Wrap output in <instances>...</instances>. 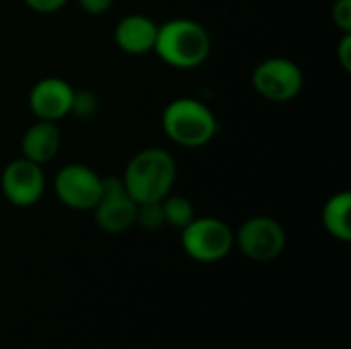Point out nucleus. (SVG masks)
Masks as SVG:
<instances>
[{
  "label": "nucleus",
  "mask_w": 351,
  "mask_h": 349,
  "mask_svg": "<svg viewBox=\"0 0 351 349\" xmlns=\"http://www.w3.org/2000/svg\"><path fill=\"white\" fill-rule=\"evenodd\" d=\"M351 193L350 191H339L333 193L325 206H323V226L325 230L341 241L350 243L351 241Z\"/></svg>",
  "instance_id": "ddd939ff"
},
{
  "label": "nucleus",
  "mask_w": 351,
  "mask_h": 349,
  "mask_svg": "<svg viewBox=\"0 0 351 349\" xmlns=\"http://www.w3.org/2000/svg\"><path fill=\"white\" fill-rule=\"evenodd\" d=\"M160 208H162L165 224H169L173 228H179V230L185 228L195 218L193 204L185 195H173V193H169L165 200H160Z\"/></svg>",
  "instance_id": "4468645a"
},
{
  "label": "nucleus",
  "mask_w": 351,
  "mask_h": 349,
  "mask_svg": "<svg viewBox=\"0 0 351 349\" xmlns=\"http://www.w3.org/2000/svg\"><path fill=\"white\" fill-rule=\"evenodd\" d=\"M103 177L82 163H70L56 173L53 191L58 200L76 212L93 210L101 197Z\"/></svg>",
  "instance_id": "0eeeda50"
},
{
  "label": "nucleus",
  "mask_w": 351,
  "mask_h": 349,
  "mask_svg": "<svg viewBox=\"0 0 351 349\" xmlns=\"http://www.w3.org/2000/svg\"><path fill=\"white\" fill-rule=\"evenodd\" d=\"M152 51L171 68L191 70L208 60L212 39L202 23L193 19H171L158 25Z\"/></svg>",
  "instance_id": "f03ea898"
},
{
  "label": "nucleus",
  "mask_w": 351,
  "mask_h": 349,
  "mask_svg": "<svg viewBox=\"0 0 351 349\" xmlns=\"http://www.w3.org/2000/svg\"><path fill=\"white\" fill-rule=\"evenodd\" d=\"M337 56H339V64L346 72L351 70V33H343L339 45H337Z\"/></svg>",
  "instance_id": "a211bd4d"
},
{
  "label": "nucleus",
  "mask_w": 351,
  "mask_h": 349,
  "mask_svg": "<svg viewBox=\"0 0 351 349\" xmlns=\"http://www.w3.org/2000/svg\"><path fill=\"white\" fill-rule=\"evenodd\" d=\"M76 91L72 84L58 76L41 78L33 84L29 93V109L37 119L60 121L72 113Z\"/></svg>",
  "instance_id": "9d476101"
},
{
  "label": "nucleus",
  "mask_w": 351,
  "mask_h": 349,
  "mask_svg": "<svg viewBox=\"0 0 351 349\" xmlns=\"http://www.w3.org/2000/svg\"><path fill=\"white\" fill-rule=\"evenodd\" d=\"M253 88L271 103H290L304 88L302 68L288 58H267L253 70Z\"/></svg>",
  "instance_id": "39448f33"
},
{
  "label": "nucleus",
  "mask_w": 351,
  "mask_h": 349,
  "mask_svg": "<svg viewBox=\"0 0 351 349\" xmlns=\"http://www.w3.org/2000/svg\"><path fill=\"white\" fill-rule=\"evenodd\" d=\"M0 189L8 204L16 208L35 206L45 191V173L41 165L27 158L10 160L0 175Z\"/></svg>",
  "instance_id": "1a4fd4ad"
},
{
  "label": "nucleus",
  "mask_w": 351,
  "mask_h": 349,
  "mask_svg": "<svg viewBox=\"0 0 351 349\" xmlns=\"http://www.w3.org/2000/svg\"><path fill=\"white\" fill-rule=\"evenodd\" d=\"M162 132L171 142L183 148H202L218 134L214 111L199 99L179 97L162 111Z\"/></svg>",
  "instance_id": "7ed1b4c3"
},
{
  "label": "nucleus",
  "mask_w": 351,
  "mask_h": 349,
  "mask_svg": "<svg viewBox=\"0 0 351 349\" xmlns=\"http://www.w3.org/2000/svg\"><path fill=\"white\" fill-rule=\"evenodd\" d=\"M121 181L136 204L160 202L177 181L175 156L165 148H144L130 158Z\"/></svg>",
  "instance_id": "f257e3e1"
},
{
  "label": "nucleus",
  "mask_w": 351,
  "mask_h": 349,
  "mask_svg": "<svg viewBox=\"0 0 351 349\" xmlns=\"http://www.w3.org/2000/svg\"><path fill=\"white\" fill-rule=\"evenodd\" d=\"M62 146V134L56 121H45V119H37L25 134L21 140V156L37 163V165H45L49 160L56 158V154L60 152Z\"/></svg>",
  "instance_id": "f8f14e48"
},
{
  "label": "nucleus",
  "mask_w": 351,
  "mask_h": 349,
  "mask_svg": "<svg viewBox=\"0 0 351 349\" xmlns=\"http://www.w3.org/2000/svg\"><path fill=\"white\" fill-rule=\"evenodd\" d=\"M31 10L35 12H41V14H49V12H56L60 8H64L68 4V0H23Z\"/></svg>",
  "instance_id": "f3484780"
},
{
  "label": "nucleus",
  "mask_w": 351,
  "mask_h": 349,
  "mask_svg": "<svg viewBox=\"0 0 351 349\" xmlns=\"http://www.w3.org/2000/svg\"><path fill=\"white\" fill-rule=\"evenodd\" d=\"M181 247L193 261L216 263L228 257L234 249V232L218 218H193L185 228H181Z\"/></svg>",
  "instance_id": "20e7f679"
},
{
  "label": "nucleus",
  "mask_w": 351,
  "mask_h": 349,
  "mask_svg": "<svg viewBox=\"0 0 351 349\" xmlns=\"http://www.w3.org/2000/svg\"><path fill=\"white\" fill-rule=\"evenodd\" d=\"M331 19L341 33H351V0H335Z\"/></svg>",
  "instance_id": "dca6fc26"
},
{
  "label": "nucleus",
  "mask_w": 351,
  "mask_h": 349,
  "mask_svg": "<svg viewBox=\"0 0 351 349\" xmlns=\"http://www.w3.org/2000/svg\"><path fill=\"white\" fill-rule=\"evenodd\" d=\"M76 2L88 14H105L113 6V0H76Z\"/></svg>",
  "instance_id": "6ab92c4d"
},
{
  "label": "nucleus",
  "mask_w": 351,
  "mask_h": 349,
  "mask_svg": "<svg viewBox=\"0 0 351 349\" xmlns=\"http://www.w3.org/2000/svg\"><path fill=\"white\" fill-rule=\"evenodd\" d=\"M234 245L239 251L257 263H267L278 259L286 249L284 226L269 216H253L241 224L234 234Z\"/></svg>",
  "instance_id": "423d86ee"
},
{
  "label": "nucleus",
  "mask_w": 351,
  "mask_h": 349,
  "mask_svg": "<svg viewBox=\"0 0 351 349\" xmlns=\"http://www.w3.org/2000/svg\"><path fill=\"white\" fill-rule=\"evenodd\" d=\"M136 224H138L142 230H146V232L160 230V228L165 226V216H162L160 202L138 204V210H136Z\"/></svg>",
  "instance_id": "2eb2a0df"
},
{
  "label": "nucleus",
  "mask_w": 351,
  "mask_h": 349,
  "mask_svg": "<svg viewBox=\"0 0 351 349\" xmlns=\"http://www.w3.org/2000/svg\"><path fill=\"white\" fill-rule=\"evenodd\" d=\"M158 25L146 14H125L113 31L115 45L130 56H144L154 49Z\"/></svg>",
  "instance_id": "9b49d317"
},
{
  "label": "nucleus",
  "mask_w": 351,
  "mask_h": 349,
  "mask_svg": "<svg viewBox=\"0 0 351 349\" xmlns=\"http://www.w3.org/2000/svg\"><path fill=\"white\" fill-rule=\"evenodd\" d=\"M138 204L130 197L121 177H103V189L95 212V222L103 232L121 234L136 224Z\"/></svg>",
  "instance_id": "6e6552de"
}]
</instances>
